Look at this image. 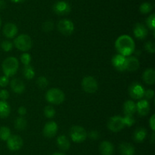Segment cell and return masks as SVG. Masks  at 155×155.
Returning a JSON list of instances; mask_svg holds the SVG:
<instances>
[{"label": "cell", "instance_id": "8fae6325", "mask_svg": "<svg viewBox=\"0 0 155 155\" xmlns=\"http://www.w3.org/2000/svg\"><path fill=\"white\" fill-rule=\"evenodd\" d=\"M53 10L54 13L58 15H68L71 12V5L65 1H58L53 5Z\"/></svg>", "mask_w": 155, "mask_h": 155}, {"label": "cell", "instance_id": "8992f818", "mask_svg": "<svg viewBox=\"0 0 155 155\" xmlns=\"http://www.w3.org/2000/svg\"><path fill=\"white\" fill-rule=\"evenodd\" d=\"M82 88L85 92L93 94L96 92L98 88V81L92 76L87 75L82 80Z\"/></svg>", "mask_w": 155, "mask_h": 155}, {"label": "cell", "instance_id": "cb8c5ba5", "mask_svg": "<svg viewBox=\"0 0 155 155\" xmlns=\"http://www.w3.org/2000/svg\"><path fill=\"white\" fill-rule=\"evenodd\" d=\"M58 147L62 150H68L71 147V142L69 138L65 135H60L57 138Z\"/></svg>", "mask_w": 155, "mask_h": 155}, {"label": "cell", "instance_id": "7a4b0ae2", "mask_svg": "<svg viewBox=\"0 0 155 155\" xmlns=\"http://www.w3.org/2000/svg\"><path fill=\"white\" fill-rule=\"evenodd\" d=\"M19 68V62L18 60L14 56L8 57L3 61L2 68L4 74L7 77H12L15 75L18 71Z\"/></svg>", "mask_w": 155, "mask_h": 155}, {"label": "cell", "instance_id": "5b68a950", "mask_svg": "<svg viewBox=\"0 0 155 155\" xmlns=\"http://www.w3.org/2000/svg\"><path fill=\"white\" fill-rule=\"evenodd\" d=\"M86 129L80 126H74L70 130V136L71 140L75 143L83 142L88 136Z\"/></svg>", "mask_w": 155, "mask_h": 155}, {"label": "cell", "instance_id": "3957f363", "mask_svg": "<svg viewBox=\"0 0 155 155\" xmlns=\"http://www.w3.org/2000/svg\"><path fill=\"white\" fill-rule=\"evenodd\" d=\"M45 99L49 103L54 105L61 104L65 100V94L59 88H50L45 94Z\"/></svg>", "mask_w": 155, "mask_h": 155}, {"label": "cell", "instance_id": "ba28073f", "mask_svg": "<svg viewBox=\"0 0 155 155\" xmlns=\"http://www.w3.org/2000/svg\"><path fill=\"white\" fill-rule=\"evenodd\" d=\"M129 94L134 100H140L144 97L145 88L139 82L135 81L129 87Z\"/></svg>", "mask_w": 155, "mask_h": 155}, {"label": "cell", "instance_id": "52a82bcc", "mask_svg": "<svg viewBox=\"0 0 155 155\" xmlns=\"http://www.w3.org/2000/svg\"><path fill=\"white\" fill-rule=\"evenodd\" d=\"M107 128L113 132H118L125 127L124 118L120 115H114L109 119L107 122Z\"/></svg>", "mask_w": 155, "mask_h": 155}, {"label": "cell", "instance_id": "83f0119b", "mask_svg": "<svg viewBox=\"0 0 155 155\" xmlns=\"http://www.w3.org/2000/svg\"><path fill=\"white\" fill-rule=\"evenodd\" d=\"M11 136V129L7 126L0 127V139L2 141H7Z\"/></svg>", "mask_w": 155, "mask_h": 155}, {"label": "cell", "instance_id": "d4e9b609", "mask_svg": "<svg viewBox=\"0 0 155 155\" xmlns=\"http://www.w3.org/2000/svg\"><path fill=\"white\" fill-rule=\"evenodd\" d=\"M11 112L10 105L5 100H0V118H6Z\"/></svg>", "mask_w": 155, "mask_h": 155}, {"label": "cell", "instance_id": "bcb514c9", "mask_svg": "<svg viewBox=\"0 0 155 155\" xmlns=\"http://www.w3.org/2000/svg\"><path fill=\"white\" fill-rule=\"evenodd\" d=\"M52 155H66L64 153H61V152H56V153H53Z\"/></svg>", "mask_w": 155, "mask_h": 155}, {"label": "cell", "instance_id": "74e56055", "mask_svg": "<svg viewBox=\"0 0 155 155\" xmlns=\"http://www.w3.org/2000/svg\"><path fill=\"white\" fill-rule=\"evenodd\" d=\"M144 97H145V100H151L154 97V91L152 89L146 90V91H145V93H144Z\"/></svg>", "mask_w": 155, "mask_h": 155}, {"label": "cell", "instance_id": "e0dca14e", "mask_svg": "<svg viewBox=\"0 0 155 155\" xmlns=\"http://www.w3.org/2000/svg\"><path fill=\"white\" fill-rule=\"evenodd\" d=\"M139 61L138 58L135 56H128V58H126V70L129 71H136L139 69Z\"/></svg>", "mask_w": 155, "mask_h": 155}, {"label": "cell", "instance_id": "b9f144b4", "mask_svg": "<svg viewBox=\"0 0 155 155\" xmlns=\"http://www.w3.org/2000/svg\"><path fill=\"white\" fill-rule=\"evenodd\" d=\"M149 126L151 127V129H152L153 132H154L155 130V115H151V119L149 120Z\"/></svg>", "mask_w": 155, "mask_h": 155}, {"label": "cell", "instance_id": "9a60e30c", "mask_svg": "<svg viewBox=\"0 0 155 155\" xmlns=\"http://www.w3.org/2000/svg\"><path fill=\"white\" fill-rule=\"evenodd\" d=\"M136 104V111L142 116H145L150 112V103L147 100H140Z\"/></svg>", "mask_w": 155, "mask_h": 155}, {"label": "cell", "instance_id": "d6986e66", "mask_svg": "<svg viewBox=\"0 0 155 155\" xmlns=\"http://www.w3.org/2000/svg\"><path fill=\"white\" fill-rule=\"evenodd\" d=\"M11 88L16 94H22L25 91V84L24 81L19 78H13L11 81Z\"/></svg>", "mask_w": 155, "mask_h": 155}, {"label": "cell", "instance_id": "ffe728a7", "mask_svg": "<svg viewBox=\"0 0 155 155\" xmlns=\"http://www.w3.org/2000/svg\"><path fill=\"white\" fill-rule=\"evenodd\" d=\"M119 150L121 155H135V147L130 143L122 142L119 146Z\"/></svg>", "mask_w": 155, "mask_h": 155}, {"label": "cell", "instance_id": "1f68e13d", "mask_svg": "<svg viewBox=\"0 0 155 155\" xmlns=\"http://www.w3.org/2000/svg\"><path fill=\"white\" fill-rule=\"evenodd\" d=\"M155 14H152V15H149L148 18L146 19V25L148 28L152 31H154V27H155Z\"/></svg>", "mask_w": 155, "mask_h": 155}, {"label": "cell", "instance_id": "484cf974", "mask_svg": "<svg viewBox=\"0 0 155 155\" xmlns=\"http://www.w3.org/2000/svg\"><path fill=\"white\" fill-rule=\"evenodd\" d=\"M27 122L24 116L18 117L15 120V128L19 131L24 130L27 128Z\"/></svg>", "mask_w": 155, "mask_h": 155}, {"label": "cell", "instance_id": "f6af8a7d", "mask_svg": "<svg viewBox=\"0 0 155 155\" xmlns=\"http://www.w3.org/2000/svg\"><path fill=\"white\" fill-rule=\"evenodd\" d=\"M11 1L14 3H22L25 2L26 0H11Z\"/></svg>", "mask_w": 155, "mask_h": 155}, {"label": "cell", "instance_id": "7c38bea8", "mask_svg": "<svg viewBox=\"0 0 155 155\" xmlns=\"http://www.w3.org/2000/svg\"><path fill=\"white\" fill-rule=\"evenodd\" d=\"M58 126L57 123L54 121H49L45 123L42 132L45 138H51L55 136L58 132Z\"/></svg>", "mask_w": 155, "mask_h": 155}, {"label": "cell", "instance_id": "277c9868", "mask_svg": "<svg viewBox=\"0 0 155 155\" xmlns=\"http://www.w3.org/2000/svg\"><path fill=\"white\" fill-rule=\"evenodd\" d=\"M14 43L18 50L23 52H27L30 50L33 45V42H32L30 36L25 33L18 35L14 40Z\"/></svg>", "mask_w": 155, "mask_h": 155}, {"label": "cell", "instance_id": "2e32d148", "mask_svg": "<svg viewBox=\"0 0 155 155\" xmlns=\"http://www.w3.org/2000/svg\"><path fill=\"white\" fill-rule=\"evenodd\" d=\"M18 31V27L13 23H7L3 27V34L7 38H14Z\"/></svg>", "mask_w": 155, "mask_h": 155}, {"label": "cell", "instance_id": "f546056e", "mask_svg": "<svg viewBox=\"0 0 155 155\" xmlns=\"http://www.w3.org/2000/svg\"><path fill=\"white\" fill-rule=\"evenodd\" d=\"M55 109L52 106H46L44 108V115L46 118L51 119L55 115Z\"/></svg>", "mask_w": 155, "mask_h": 155}, {"label": "cell", "instance_id": "836d02e7", "mask_svg": "<svg viewBox=\"0 0 155 155\" xmlns=\"http://www.w3.org/2000/svg\"><path fill=\"white\" fill-rule=\"evenodd\" d=\"M21 59V62L24 64V65H30V62H31V56H30L29 53H22L20 57Z\"/></svg>", "mask_w": 155, "mask_h": 155}, {"label": "cell", "instance_id": "7bdbcfd3", "mask_svg": "<svg viewBox=\"0 0 155 155\" xmlns=\"http://www.w3.org/2000/svg\"><path fill=\"white\" fill-rule=\"evenodd\" d=\"M18 114H19L21 116H24V115L27 114V109H26L24 106H20L19 108H18Z\"/></svg>", "mask_w": 155, "mask_h": 155}, {"label": "cell", "instance_id": "ac0fdd59", "mask_svg": "<svg viewBox=\"0 0 155 155\" xmlns=\"http://www.w3.org/2000/svg\"><path fill=\"white\" fill-rule=\"evenodd\" d=\"M99 151L101 155H112L114 151V146L108 141H103L99 145Z\"/></svg>", "mask_w": 155, "mask_h": 155}, {"label": "cell", "instance_id": "60d3db41", "mask_svg": "<svg viewBox=\"0 0 155 155\" xmlns=\"http://www.w3.org/2000/svg\"><path fill=\"white\" fill-rule=\"evenodd\" d=\"M89 138L92 140H97L98 138H99V133H98V131L96 130H92L91 132H89Z\"/></svg>", "mask_w": 155, "mask_h": 155}, {"label": "cell", "instance_id": "681fc988", "mask_svg": "<svg viewBox=\"0 0 155 155\" xmlns=\"http://www.w3.org/2000/svg\"><path fill=\"white\" fill-rule=\"evenodd\" d=\"M2 26V20H1V18H0V27H1Z\"/></svg>", "mask_w": 155, "mask_h": 155}, {"label": "cell", "instance_id": "e575fe53", "mask_svg": "<svg viewBox=\"0 0 155 155\" xmlns=\"http://www.w3.org/2000/svg\"><path fill=\"white\" fill-rule=\"evenodd\" d=\"M1 47L5 52H9L13 49V43L9 40H3L1 43Z\"/></svg>", "mask_w": 155, "mask_h": 155}, {"label": "cell", "instance_id": "4316f807", "mask_svg": "<svg viewBox=\"0 0 155 155\" xmlns=\"http://www.w3.org/2000/svg\"><path fill=\"white\" fill-rule=\"evenodd\" d=\"M23 74L27 79H29V80L33 79L35 76L34 68L30 65H24V68H23Z\"/></svg>", "mask_w": 155, "mask_h": 155}, {"label": "cell", "instance_id": "ab89813d", "mask_svg": "<svg viewBox=\"0 0 155 155\" xmlns=\"http://www.w3.org/2000/svg\"><path fill=\"white\" fill-rule=\"evenodd\" d=\"M9 97V93L7 90L2 89L0 91V99L2 100H6L8 99Z\"/></svg>", "mask_w": 155, "mask_h": 155}, {"label": "cell", "instance_id": "f35d334b", "mask_svg": "<svg viewBox=\"0 0 155 155\" xmlns=\"http://www.w3.org/2000/svg\"><path fill=\"white\" fill-rule=\"evenodd\" d=\"M9 84V78L8 77L5 75H3L0 77V86L5 88Z\"/></svg>", "mask_w": 155, "mask_h": 155}, {"label": "cell", "instance_id": "44dd1931", "mask_svg": "<svg viewBox=\"0 0 155 155\" xmlns=\"http://www.w3.org/2000/svg\"><path fill=\"white\" fill-rule=\"evenodd\" d=\"M124 115H133L136 112V104L134 101L128 100L124 103Z\"/></svg>", "mask_w": 155, "mask_h": 155}, {"label": "cell", "instance_id": "30bf717a", "mask_svg": "<svg viewBox=\"0 0 155 155\" xmlns=\"http://www.w3.org/2000/svg\"><path fill=\"white\" fill-rule=\"evenodd\" d=\"M23 144H24V141L19 135H11L8 139L7 140L8 148L12 151L20 150L23 147Z\"/></svg>", "mask_w": 155, "mask_h": 155}, {"label": "cell", "instance_id": "7dc6e473", "mask_svg": "<svg viewBox=\"0 0 155 155\" xmlns=\"http://www.w3.org/2000/svg\"><path fill=\"white\" fill-rule=\"evenodd\" d=\"M134 52H135V54H136V56H137V55H138V56H139V55H140L141 52L139 51V50H138V51H134Z\"/></svg>", "mask_w": 155, "mask_h": 155}, {"label": "cell", "instance_id": "d590c367", "mask_svg": "<svg viewBox=\"0 0 155 155\" xmlns=\"http://www.w3.org/2000/svg\"><path fill=\"white\" fill-rule=\"evenodd\" d=\"M145 49L148 53H154L155 52V43L153 40H149L148 42H146V43L145 44Z\"/></svg>", "mask_w": 155, "mask_h": 155}, {"label": "cell", "instance_id": "f1b7e54d", "mask_svg": "<svg viewBox=\"0 0 155 155\" xmlns=\"http://www.w3.org/2000/svg\"><path fill=\"white\" fill-rule=\"evenodd\" d=\"M153 6L151 3L149 2H143L139 7V11L142 14L146 15V14L150 13L152 11Z\"/></svg>", "mask_w": 155, "mask_h": 155}, {"label": "cell", "instance_id": "c3c4849f", "mask_svg": "<svg viewBox=\"0 0 155 155\" xmlns=\"http://www.w3.org/2000/svg\"><path fill=\"white\" fill-rule=\"evenodd\" d=\"M151 140H152V143H154V132H153L152 137H151Z\"/></svg>", "mask_w": 155, "mask_h": 155}, {"label": "cell", "instance_id": "7402d4cb", "mask_svg": "<svg viewBox=\"0 0 155 155\" xmlns=\"http://www.w3.org/2000/svg\"><path fill=\"white\" fill-rule=\"evenodd\" d=\"M147 137V130L145 128L139 127L133 133V140L137 143L143 142Z\"/></svg>", "mask_w": 155, "mask_h": 155}, {"label": "cell", "instance_id": "4dcf8cb0", "mask_svg": "<svg viewBox=\"0 0 155 155\" xmlns=\"http://www.w3.org/2000/svg\"><path fill=\"white\" fill-rule=\"evenodd\" d=\"M36 84L39 88L44 89L48 85V80L45 76H40L36 80Z\"/></svg>", "mask_w": 155, "mask_h": 155}, {"label": "cell", "instance_id": "ee69618b", "mask_svg": "<svg viewBox=\"0 0 155 155\" xmlns=\"http://www.w3.org/2000/svg\"><path fill=\"white\" fill-rule=\"evenodd\" d=\"M5 7H6L5 2L3 1V0H0V11L5 9Z\"/></svg>", "mask_w": 155, "mask_h": 155}, {"label": "cell", "instance_id": "d6a6232c", "mask_svg": "<svg viewBox=\"0 0 155 155\" xmlns=\"http://www.w3.org/2000/svg\"><path fill=\"white\" fill-rule=\"evenodd\" d=\"M123 118H124V124H125V126H127V127H130V126H133L135 124V122H136V119H135L133 115H125Z\"/></svg>", "mask_w": 155, "mask_h": 155}, {"label": "cell", "instance_id": "4fadbf2b", "mask_svg": "<svg viewBox=\"0 0 155 155\" xmlns=\"http://www.w3.org/2000/svg\"><path fill=\"white\" fill-rule=\"evenodd\" d=\"M111 63L115 69L119 71H124L126 70V56L121 54H116L112 57Z\"/></svg>", "mask_w": 155, "mask_h": 155}, {"label": "cell", "instance_id": "9c48e42d", "mask_svg": "<svg viewBox=\"0 0 155 155\" xmlns=\"http://www.w3.org/2000/svg\"><path fill=\"white\" fill-rule=\"evenodd\" d=\"M58 30L64 36H70L74 31V24L71 20L62 19L58 23Z\"/></svg>", "mask_w": 155, "mask_h": 155}, {"label": "cell", "instance_id": "8d00e7d4", "mask_svg": "<svg viewBox=\"0 0 155 155\" xmlns=\"http://www.w3.org/2000/svg\"><path fill=\"white\" fill-rule=\"evenodd\" d=\"M54 29V22L51 21H46L42 24V30L45 32H50Z\"/></svg>", "mask_w": 155, "mask_h": 155}, {"label": "cell", "instance_id": "603a6c76", "mask_svg": "<svg viewBox=\"0 0 155 155\" xmlns=\"http://www.w3.org/2000/svg\"><path fill=\"white\" fill-rule=\"evenodd\" d=\"M142 79L147 84L152 85L155 81V71L153 68H147L142 74Z\"/></svg>", "mask_w": 155, "mask_h": 155}, {"label": "cell", "instance_id": "6da1fadb", "mask_svg": "<svg viewBox=\"0 0 155 155\" xmlns=\"http://www.w3.org/2000/svg\"><path fill=\"white\" fill-rule=\"evenodd\" d=\"M135 42L129 35H121L115 41V48L119 54L130 56L135 51Z\"/></svg>", "mask_w": 155, "mask_h": 155}, {"label": "cell", "instance_id": "5bb4252c", "mask_svg": "<svg viewBox=\"0 0 155 155\" xmlns=\"http://www.w3.org/2000/svg\"><path fill=\"white\" fill-rule=\"evenodd\" d=\"M148 29L142 23H136L133 27V33L136 38L139 40H145L148 36Z\"/></svg>", "mask_w": 155, "mask_h": 155}]
</instances>
